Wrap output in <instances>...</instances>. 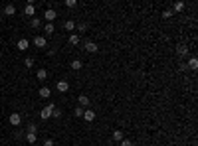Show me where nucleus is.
I'll list each match as a JSON object with an SVG mask.
<instances>
[{
	"label": "nucleus",
	"mask_w": 198,
	"mask_h": 146,
	"mask_svg": "<svg viewBox=\"0 0 198 146\" xmlns=\"http://www.w3.org/2000/svg\"><path fill=\"white\" fill-rule=\"evenodd\" d=\"M24 65H26V67L30 69L32 65H34V59H32V57H26V59H24Z\"/></svg>",
	"instance_id": "obj_23"
},
{
	"label": "nucleus",
	"mask_w": 198,
	"mask_h": 146,
	"mask_svg": "<svg viewBox=\"0 0 198 146\" xmlns=\"http://www.w3.org/2000/svg\"><path fill=\"white\" fill-rule=\"evenodd\" d=\"M36 77L40 79V81H44L46 77H48V71H46V69H38V73H36Z\"/></svg>",
	"instance_id": "obj_17"
},
{
	"label": "nucleus",
	"mask_w": 198,
	"mask_h": 146,
	"mask_svg": "<svg viewBox=\"0 0 198 146\" xmlns=\"http://www.w3.org/2000/svg\"><path fill=\"white\" fill-rule=\"evenodd\" d=\"M38 95H40L42 99H48V97H50V89H48V87H42V89H40V93H38Z\"/></svg>",
	"instance_id": "obj_18"
},
{
	"label": "nucleus",
	"mask_w": 198,
	"mask_h": 146,
	"mask_svg": "<svg viewBox=\"0 0 198 146\" xmlns=\"http://www.w3.org/2000/svg\"><path fill=\"white\" fill-rule=\"evenodd\" d=\"M24 14H26V16H34V14H36V8H34V4H26V8H24Z\"/></svg>",
	"instance_id": "obj_12"
},
{
	"label": "nucleus",
	"mask_w": 198,
	"mask_h": 146,
	"mask_svg": "<svg viewBox=\"0 0 198 146\" xmlns=\"http://www.w3.org/2000/svg\"><path fill=\"white\" fill-rule=\"evenodd\" d=\"M178 69H180V71H186L188 65H186V63H180V65H178Z\"/></svg>",
	"instance_id": "obj_33"
},
{
	"label": "nucleus",
	"mask_w": 198,
	"mask_h": 146,
	"mask_svg": "<svg viewBox=\"0 0 198 146\" xmlns=\"http://www.w3.org/2000/svg\"><path fill=\"white\" fill-rule=\"evenodd\" d=\"M121 146H133V142H131V140H121Z\"/></svg>",
	"instance_id": "obj_31"
},
{
	"label": "nucleus",
	"mask_w": 198,
	"mask_h": 146,
	"mask_svg": "<svg viewBox=\"0 0 198 146\" xmlns=\"http://www.w3.org/2000/svg\"><path fill=\"white\" fill-rule=\"evenodd\" d=\"M69 67L73 69V71H79V69L83 67V63H81V61H79V59H73V61H71V63H69Z\"/></svg>",
	"instance_id": "obj_11"
},
{
	"label": "nucleus",
	"mask_w": 198,
	"mask_h": 146,
	"mask_svg": "<svg viewBox=\"0 0 198 146\" xmlns=\"http://www.w3.org/2000/svg\"><path fill=\"white\" fill-rule=\"evenodd\" d=\"M44 146H56V144H54V140L48 138V140H44Z\"/></svg>",
	"instance_id": "obj_32"
},
{
	"label": "nucleus",
	"mask_w": 198,
	"mask_h": 146,
	"mask_svg": "<svg viewBox=\"0 0 198 146\" xmlns=\"http://www.w3.org/2000/svg\"><path fill=\"white\" fill-rule=\"evenodd\" d=\"M26 142H28V144H34V142H36V134H32V132H26Z\"/></svg>",
	"instance_id": "obj_19"
},
{
	"label": "nucleus",
	"mask_w": 198,
	"mask_h": 146,
	"mask_svg": "<svg viewBox=\"0 0 198 146\" xmlns=\"http://www.w3.org/2000/svg\"><path fill=\"white\" fill-rule=\"evenodd\" d=\"M69 44H71V45H77V44H79V36H77V34H71V36H69Z\"/></svg>",
	"instance_id": "obj_20"
},
{
	"label": "nucleus",
	"mask_w": 198,
	"mask_h": 146,
	"mask_svg": "<svg viewBox=\"0 0 198 146\" xmlns=\"http://www.w3.org/2000/svg\"><path fill=\"white\" fill-rule=\"evenodd\" d=\"M65 6L67 8H75V6H77V2H75V0H65Z\"/></svg>",
	"instance_id": "obj_26"
},
{
	"label": "nucleus",
	"mask_w": 198,
	"mask_h": 146,
	"mask_svg": "<svg viewBox=\"0 0 198 146\" xmlns=\"http://www.w3.org/2000/svg\"><path fill=\"white\" fill-rule=\"evenodd\" d=\"M186 65H188V67H190V69H198V59H196V57H190Z\"/></svg>",
	"instance_id": "obj_15"
},
{
	"label": "nucleus",
	"mask_w": 198,
	"mask_h": 146,
	"mask_svg": "<svg viewBox=\"0 0 198 146\" xmlns=\"http://www.w3.org/2000/svg\"><path fill=\"white\" fill-rule=\"evenodd\" d=\"M0 57H2V49H0Z\"/></svg>",
	"instance_id": "obj_34"
},
{
	"label": "nucleus",
	"mask_w": 198,
	"mask_h": 146,
	"mask_svg": "<svg viewBox=\"0 0 198 146\" xmlns=\"http://www.w3.org/2000/svg\"><path fill=\"white\" fill-rule=\"evenodd\" d=\"M28 132L36 134V132H38V126H36V124H28Z\"/></svg>",
	"instance_id": "obj_27"
},
{
	"label": "nucleus",
	"mask_w": 198,
	"mask_h": 146,
	"mask_svg": "<svg viewBox=\"0 0 198 146\" xmlns=\"http://www.w3.org/2000/svg\"><path fill=\"white\" fill-rule=\"evenodd\" d=\"M83 49H85V52L87 53H95V52H97V44H93V41H85V45H83Z\"/></svg>",
	"instance_id": "obj_7"
},
{
	"label": "nucleus",
	"mask_w": 198,
	"mask_h": 146,
	"mask_svg": "<svg viewBox=\"0 0 198 146\" xmlns=\"http://www.w3.org/2000/svg\"><path fill=\"white\" fill-rule=\"evenodd\" d=\"M54 109H56V105H54V103H50V105L48 107H44V109H42V112H40V116H42V119H50V116H52V111Z\"/></svg>",
	"instance_id": "obj_1"
},
{
	"label": "nucleus",
	"mask_w": 198,
	"mask_h": 146,
	"mask_svg": "<svg viewBox=\"0 0 198 146\" xmlns=\"http://www.w3.org/2000/svg\"><path fill=\"white\" fill-rule=\"evenodd\" d=\"M34 45H36V48H40V49H44L46 45H48V41H46L44 36H36V37H34Z\"/></svg>",
	"instance_id": "obj_4"
},
{
	"label": "nucleus",
	"mask_w": 198,
	"mask_h": 146,
	"mask_svg": "<svg viewBox=\"0 0 198 146\" xmlns=\"http://www.w3.org/2000/svg\"><path fill=\"white\" fill-rule=\"evenodd\" d=\"M8 120H10V124H12V126H20V123H22V116H20L18 112H12Z\"/></svg>",
	"instance_id": "obj_6"
},
{
	"label": "nucleus",
	"mask_w": 198,
	"mask_h": 146,
	"mask_svg": "<svg viewBox=\"0 0 198 146\" xmlns=\"http://www.w3.org/2000/svg\"><path fill=\"white\" fill-rule=\"evenodd\" d=\"M56 89H58V91H60V93H65V91H67V89H69V83H67V81H65V79H60V81H58V83H56Z\"/></svg>",
	"instance_id": "obj_5"
},
{
	"label": "nucleus",
	"mask_w": 198,
	"mask_h": 146,
	"mask_svg": "<svg viewBox=\"0 0 198 146\" xmlns=\"http://www.w3.org/2000/svg\"><path fill=\"white\" fill-rule=\"evenodd\" d=\"M30 26H32V28H40V26H42V20H40V18H32Z\"/></svg>",
	"instance_id": "obj_21"
},
{
	"label": "nucleus",
	"mask_w": 198,
	"mask_h": 146,
	"mask_svg": "<svg viewBox=\"0 0 198 146\" xmlns=\"http://www.w3.org/2000/svg\"><path fill=\"white\" fill-rule=\"evenodd\" d=\"M64 28H65L67 32H73L75 30V22H73V20H65V22H64Z\"/></svg>",
	"instance_id": "obj_13"
},
{
	"label": "nucleus",
	"mask_w": 198,
	"mask_h": 146,
	"mask_svg": "<svg viewBox=\"0 0 198 146\" xmlns=\"http://www.w3.org/2000/svg\"><path fill=\"white\" fill-rule=\"evenodd\" d=\"M83 119H85L87 123H91V120L95 119V112L91 111V109H85V111H83Z\"/></svg>",
	"instance_id": "obj_9"
},
{
	"label": "nucleus",
	"mask_w": 198,
	"mask_h": 146,
	"mask_svg": "<svg viewBox=\"0 0 198 146\" xmlns=\"http://www.w3.org/2000/svg\"><path fill=\"white\" fill-rule=\"evenodd\" d=\"M176 53H178L180 57H184V55H186V53H188V48H186V45H184V44H180L178 48H176Z\"/></svg>",
	"instance_id": "obj_10"
},
{
	"label": "nucleus",
	"mask_w": 198,
	"mask_h": 146,
	"mask_svg": "<svg viewBox=\"0 0 198 146\" xmlns=\"http://www.w3.org/2000/svg\"><path fill=\"white\" fill-rule=\"evenodd\" d=\"M4 12H6V16H14V14H16V8L12 6V4H6V8H4Z\"/></svg>",
	"instance_id": "obj_14"
},
{
	"label": "nucleus",
	"mask_w": 198,
	"mask_h": 146,
	"mask_svg": "<svg viewBox=\"0 0 198 146\" xmlns=\"http://www.w3.org/2000/svg\"><path fill=\"white\" fill-rule=\"evenodd\" d=\"M52 116H54V119H60V116H62V111H60V109H58V107H56V109L52 111Z\"/></svg>",
	"instance_id": "obj_25"
},
{
	"label": "nucleus",
	"mask_w": 198,
	"mask_h": 146,
	"mask_svg": "<svg viewBox=\"0 0 198 146\" xmlns=\"http://www.w3.org/2000/svg\"><path fill=\"white\" fill-rule=\"evenodd\" d=\"M113 140H115V142H121V140H123V130H115L113 132Z\"/></svg>",
	"instance_id": "obj_16"
},
{
	"label": "nucleus",
	"mask_w": 198,
	"mask_h": 146,
	"mask_svg": "<svg viewBox=\"0 0 198 146\" xmlns=\"http://www.w3.org/2000/svg\"><path fill=\"white\" fill-rule=\"evenodd\" d=\"M16 48H18L20 52H26V49L30 48V41H28V37H20L18 44H16Z\"/></svg>",
	"instance_id": "obj_3"
},
{
	"label": "nucleus",
	"mask_w": 198,
	"mask_h": 146,
	"mask_svg": "<svg viewBox=\"0 0 198 146\" xmlns=\"http://www.w3.org/2000/svg\"><path fill=\"white\" fill-rule=\"evenodd\" d=\"M44 18H46V20H48V22H50V24H52V22H54V20H56V18H58V12H56V10H54V8H48V10H46V12H44Z\"/></svg>",
	"instance_id": "obj_2"
},
{
	"label": "nucleus",
	"mask_w": 198,
	"mask_h": 146,
	"mask_svg": "<svg viewBox=\"0 0 198 146\" xmlns=\"http://www.w3.org/2000/svg\"><path fill=\"white\" fill-rule=\"evenodd\" d=\"M170 16H174V14H172V10H165V12H163V18H170Z\"/></svg>",
	"instance_id": "obj_30"
},
{
	"label": "nucleus",
	"mask_w": 198,
	"mask_h": 146,
	"mask_svg": "<svg viewBox=\"0 0 198 146\" xmlns=\"http://www.w3.org/2000/svg\"><path fill=\"white\" fill-rule=\"evenodd\" d=\"M89 97H87V95H79V107H81V109H85V107H89Z\"/></svg>",
	"instance_id": "obj_8"
},
{
	"label": "nucleus",
	"mask_w": 198,
	"mask_h": 146,
	"mask_svg": "<svg viewBox=\"0 0 198 146\" xmlns=\"http://www.w3.org/2000/svg\"><path fill=\"white\" fill-rule=\"evenodd\" d=\"M174 10H176V12L184 10V2H176V4H174Z\"/></svg>",
	"instance_id": "obj_28"
},
{
	"label": "nucleus",
	"mask_w": 198,
	"mask_h": 146,
	"mask_svg": "<svg viewBox=\"0 0 198 146\" xmlns=\"http://www.w3.org/2000/svg\"><path fill=\"white\" fill-rule=\"evenodd\" d=\"M44 32H46V34H54V24H46V26H44Z\"/></svg>",
	"instance_id": "obj_22"
},
{
	"label": "nucleus",
	"mask_w": 198,
	"mask_h": 146,
	"mask_svg": "<svg viewBox=\"0 0 198 146\" xmlns=\"http://www.w3.org/2000/svg\"><path fill=\"white\" fill-rule=\"evenodd\" d=\"M75 28H77V30H79V32H85V30H87V24H85V22H83V24H79V26H75Z\"/></svg>",
	"instance_id": "obj_29"
},
{
	"label": "nucleus",
	"mask_w": 198,
	"mask_h": 146,
	"mask_svg": "<svg viewBox=\"0 0 198 146\" xmlns=\"http://www.w3.org/2000/svg\"><path fill=\"white\" fill-rule=\"evenodd\" d=\"M83 111H85V109H81V107H75L73 115H75V116H83Z\"/></svg>",
	"instance_id": "obj_24"
}]
</instances>
